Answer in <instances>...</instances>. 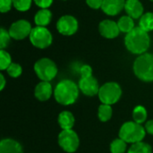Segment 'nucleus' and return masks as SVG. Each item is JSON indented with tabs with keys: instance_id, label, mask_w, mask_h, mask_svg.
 <instances>
[{
	"instance_id": "obj_1",
	"label": "nucleus",
	"mask_w": 153,
	"mask_h": 153,
	"mask_svg": "<svg viewBox=\"0 0 153 153\" xmlns=\"http://www.w3.org/2000/svg\"><path fill=\"white\" fill-rule=\"evenodd\" d=\"M150 43L151 39L148 32L141 27H134L125 38L126 47L133 54L143 55L149 48Z\"/></svg>"
},
{
	"instance_id": "obj_19",
	"label": "nucleus",
	"mask_w": 153,
	"mask_h": 153,
	"mask_svg": "<svg viewBox=\"0 0 153 153\" xmlns=\"http://www.w3.org/2000/svg\"><path fill=\"white\" fill-rule=\"evenodd\" d=\"M117 25L120 31L126 33H129L131 30L134 29V22L133 18H131L130 16H122L119 19Z\"/></svg>"
},
{
	"instance_id": "obj_31",
	"label": "nucleus",
	"mask_w": 153,
	"mask_h": 153,
	"mask_svg": "<svg viewBox=\"0 0 153 153\" xmlns=\"http://www.w3.org/2000/svg\"><path fill=\"white\" fill-rule=\"evenodd\" d=\"M87 4L93 9H99L102 6L103 0H86Z\"/></svg>"
},
{
	"instance_id": "obj_22",
	"label": "nucleus",
	"mask_w": 153,
	"mask_h": 153,
	"mask_svg": "<svg viewBox=\"0 0 153 153\" xmlns=\"http://www.w3.org/2000/svg\"><path fill=\"white\" fill-rule=\"evenodd\" d=\"M128 153H152V147L143 142H139L136 143H134L129 151Z\"/></svg>"
},
{
	"instance_id": "obj_21",
	"label": "nucleus",
	"mask_w": 153,
	"mask_h": 153,
	"mask_svg": "<svg viewBox=\"0 0 153 153\" xmlns=\"http://www.w3.org/2000/svg\"><path fill=\"white\" fill-rule=\"evenodd\" d=\"M98 116L100 121L107 122L112 117V108L110 105L102 104L99 107Z\"/></svg>"
},
{
	"instance_id": "obj_14",
	"label": "nucleus",
	"mask_w": 153,
	"mask_h": 153,
	"mask_svg": "<svg viewBox=\"0 0 153 153\" xmlns=\"http://www.w3.org/2000/svg\"><path fill=\"white\" fill-rule=\"evenodd\" d=\"M125 10L133 19H138L143 15V6L139 0H126Z\"/></svg>"
},
{
	"instance_id": "obj_15",
	"label": "nucleus",
	"mask_w": 153,
	"mask_h": 153,
	"mask_svg": "<svg viewBox=\"0 0 153 153\" xmlns=\"http://www.w3.org/2000/svg\"><path fill=\"white\" fill-rule=\"evenodd\" d=\"M35 97L41 101H46L48 99H50L52 95V86L48 82H39L34 91Z\"/></svg>"
},
{
	"instance_id": "obj_10",
	"label": "nucleus",
	"mask_w": 153,
	"mask_h": 153,
	"mask_svg": "<svg viewBox=\"0 0 153 153\" xmlns=\"http://www.w3.org/2000/svg\"><path fill=\"white\" fill-rule=\"evenodd\" d=\"M31 30V25L29 22H27L26 20H19L11 25L8 32L11 38L19 40L23 39L24 38L29 36Z\"/></svg>"
},
{
	"instance_id": "obj_23",
	"label": "nucleus",
	"mask_w": 153,
	"mask_h": 153,
	"mask_svg": "<svg viewBox=\"0 0 153 153\" xmlns=\"http://www.w3.org/2000/svg\"><path fill=\"white\" fill-rule=\"evenodd\" d=\"M133 117L134 122L138 124H143L147 118V111L146 108L143 106H137L134 108L133 112Z\"/></svg>"
},
{
	"instance_id": "obj_24",
	"label": "nucleus",
	"mask_w": 153,
	"mask_h": 153,
	"mask_svg": "<svg viewBox=\"0 0 153 153\" xmlns=\"http://www.w3.org/2000/svg\"><path fill=\"white\" fill-rule=\"evenodd\" d=\"M126 150V143L121 138L114 140L110 144L111 153H124Z\"/></svg>"
},
{
	"instance_id": "obj_6",
	"label": "nucleus",
	"mask_w": 153,
	"mask_h": 153,
	"mask_svg": "<svg viewBox=\"0 0 153 153\" xmlns=\"http://www.w3.org/2000/svg\"><path fill=\"white\" fill-rule=\"evenodd\" d=\"M34 71L41 81L50 82L56 77L57 74V67L49 58H41L35 63Z\"/></svg>"
},
{
	"instance_id": "obj_32",
	"label": "nucleus",
	"mask_w": 153,
	"mask_h": 153,
	"mask_svg": "<svg viewBox=\"0 0 153 153\" xmlns=\"http://www.w3.org/2000/svg\"><path fill=\"white\" fill-rule=\"evenodd\" d=\"M35 4L42 9H47L51 5L53 0H34Z\"/></svg>"
},
{
	"instance_id": "obj_27",
	"label": "nucleus",
	"mask_w": 153,
	"mask_h": 153,
	"mask_svg": "<svg viewBox=\"0 0 153 153\" xmlns=\"http://www.w3.org/2000/svg\"><path fill=\"white\" fill-rule=\"evenodd\" d=\"M31 4V0H13V5L18 11H27L30 9Z\"/></svg>"
},
{
	"instance_id": "obj_34",
	"label": "nucleus",
	"mask_w": 153,
	"mask_h": 153,
	"mask_svg": "<svg viewBox=\"0 0 153 153\" xmlns=\"http://www.w3.org/2000/svg\"><path fill=\"white\" fill-rule=\"evenodd\" d=\"M0 80H1V86H0V90L2 91L4 88V85H5V80H4V75L1 74H0Z\"/></svg>"
},
{
	"instance_id": "obj_7",
	"label": "nucleus",
	"mask_w": 153,
	"mask_h": 153,
	"mask_svg": "<svg viewBox=\"0 0 153 153\" xmlns=\"http://www.w3.org/2000/svg\"><path fill=\"white\" fill-rule=\"evenodd\" d=\"M30 39L34 47L43 49L51 45L52 35L47 28L37 26L32 29L30 34Z\"/></svg>"
},
{
	"instance_id": "obj_28",
	"label": "nucleus",
	"mask_w": 153,
	"mask_h": 153,
	"mask_svg": "<svg viewBox=\"0 0 153 153\" xmlns=\"http://www.w3.org/2000/svg\"><path fill=\"white\" fill-rule=\"evenodd\" d=\"M10 34L9 32H7V30H5L4 28H1L0 30V48L4 49L5 47H7V45L10 42Z\"/></svg>"
},
{
	"instance_id": "obj_3",
	"label": "nucleus",
	"mask_w": 153,
	"mask_h": 153,
	"mask_svg": "<svg viewBox=\"0 0 153 153\" xmlns=\"http://www.w3.org/2000/svg\"><path fill=\"white\" fill-rule=\"evenodd\" d=\"M134 74L143 82H153V54H143L134 63Z\"/></svg>"
},
{
	"instance_id": "obj_17",
	"label": "nucleus",
	"mask_w": 153,
	"mask_h": 153,
	"mask_svg": "<svg viewBox=\"0 0 153 153\" xmlns=\"http://www.w3.org/2000/svg\"><path fill=\"white\" fill-rule=\"evenodd\" d=\"M58 124L63 130H70L74 125V115L69 111H63L58 116Z\"/></svg>"
},
{
	"instance_id": "obj_9",
	"label": "nucleus",
	"mask_w": 153,
	"mask_h": 153,
	"mask_svg": "<svg viewBox=\"0 0 153 153\" xmlns=\"http://www.w3.org/2000/svg\"><path fill=\"white\" fill-rule=\"evenodd\" d=\"M57 30L65 36H71L78 30V22L72 15L62 16L56 23Z\"/></svg>"
},
{
	"instance_id": "obj_29",
	"label": "nucleus",
	"mask_w": 153,
	"mask_h": 153,
	"mask_svg": "<svg viewBox=\"0 0 153 153\" xmlns=\"http://www.w3.org/2000/svg\"><path fill=\"white\" fill-rule=\"evenodd\" d=\"M80 74L82 78H87L92 76V69L90 65H83L80 68Z\"/></svg>"
},
{
	"instance_id": "obj_2",
	"label": "nucleus",
	"mask_w": 153,
	"mask_h": 153,
	"mask_svg": "<svg viewBox=\"0 0 153 153\" xmlns=\"http://www.w3.org/2000/svg\"><path fill=\"white\" fill-rule=\"evenodd\" d=\"M54 96L59 104L64 106L72 105L79 97V88L74 82L63 80L56 86Z\"/></svg>"
},
{
	"instance_id": "obj_33",
	"label": "nucleus",
	"mask_w": 153,
	"mask_h": 153,
	"mask_svg": "<svg viewBox=\"0 0 153 153\" xmlns=\"http://www.w3.org/2000/svg\"><path fill=\"white\" fill-rule=\"evenodd\" d=\"M145 130L150 134L153 135V120H150L146 123L145 125Z\"/></svg>"
},
{
	"instance_id": "obj_5",
	"label": "nucleus",
	"mask_w": 153,
	"mask_h": 153,
	"mask_svg": "<svg viewBox=\"0 0 153 153\" xmlns=\"http://www.w3.org/2000/svg\"><path fill=\"white\" fill-rule=\"evenodd\" d=\"M98 95L102 104L111 106L119 100L122 95V90L117 82H107L100 88Z\"/></svg>"
},
{
	"instance_id": "obj_8",
	"label": "nucleus",
	"mask_w": 153,
	"mask_h": 153,
	"mask_svg": "<svg viewBox=\"0 0 153 153\" xmlns=\"http://www.w3.org/2000/svg\"><path fill=\"white\" fill-rule=\"evenodd\" d=\"M58 143L65 152L73 153L77 151L80 140L77 134L72 129L63 130L58 135Z\"/></svg>"
},
{
	"instance_id": "obj_20",
	"label": "nucleus",
	"mask_w": 153,
	"mask_h": 153,
	"mask_svg": "<svg viewBox=\"0 0 153 153\" xmlns=\"http://www.w3.org/2000/svg\"><path fill=\"white\" fill-rule=\"evenodd\" d=\"M140 27L145 31L153 30V13H144L140 19Z\"/></svg>"
},
{
	"instance_id": "obj_35",
	"label": "nucleus",
	"mask_w": 153,
	"mask_h": 153,
	"mask_svg": "<svg viewBox=\"0 0 153 153\" xmlns=\"http://www.w3.org/2000/svg\"><path fill=\"white\" fill-rule=\"evenodd\" d=\"M151 1H152V2H153V0H151Z\"/></svg>"
},
{
	"instance_id": "obj_12",
	"label": "nucleus",
	"mask_w": 153,
	"mask_h": 153,
	"mask_svg": "<svg viewBox=\"0 0 153 153\" xmlns=\"http://www.w3.org/2000/svg\"><path fill=\"white\" fill-rule=\"evenodd\" d=\"M99 30L100 34L107 39L117 38L120 32L118 25L117 22L111 20H104L100 23Z\"/></svg>"
},
{
	"instance_id": "obj_11",
	"label": "nucleus",
	"mask_w": 153,
	"mask_h": 153,
	"mask_svg": "<svg viewBox=\"0 0 153 153\" xmlns=\"http://www.w3.org/2000/svg\"><path fill=\"white\" fill-rule=\"evenodd\" d=\"M79 89L82 91V93L86 96H95L99 94L100 86L99 82L93 76L87 78H81L79 82Z\"/></svg>"
},
{
	"instance_id": "obj_25",
	"label": "nucleus",
	"mask_w": 153,
	"mask_h": 153,
	"mask_svg": "<svg viewBox=\"0 0 153 153\" xmlns=\"http://www.w3.org/2000/svg\"><path fill=\"white\" fill-rule=\"evenodd\" d=\"M12 64V59L10 55L4 49L0 50V69L6 70Z\"/></svg>"
},
{
	"instance_id": "obj_30",
	"label": "nucleus",
	"mask_w": 153,
	"mask_h": 153,
	"mask_svg": "<svg viewBox=\"0 0 153 153\" xmlns=\"http://www.w3.org/2000/svg\"><path fill=\"white\" fill-rule=\"evenodd\" d=\"M13 4V0H0V11L1 13L8 12Z\"/></svg>"
},
{
	"instance_id": "obj_4",
	"label": "nucleus",
	"mask_w": 153,
	"mask_h": 153,
	"mask_svg": "<svg viewBox=\"0 0 153 153\" xmlns=\"http://www.w3.org/2000/svg\"><path fill=\"white\" fill-rule=\"evenodd\" d=\"M146 130L141 124L136 122H126L125 123L119 131V138L124 140L126 143H136L142 142L145 137Z\"/></svg>"
},
{
	"instance_id": "obj_26",
	"label": "nucleus",
	"mask_w": 153,
	"mask_h": 153,
	"mask_svg": "<svg viewBox=\"0 0 153 153\" xmlns=\"http://www.w3.org/2000/svg\"><path fill=\"white\" fill-rule=\"evenodd\" d=\"M6 70H7L8 74L13 78L19 77L22 74V66L19 64H16V63H12Z\"/></svg>"
},
{
	"instance_id": "obj_13",
	"label": "nucleus",
	"mask_w": 153,
	"mask_h": 153,
	"mask_svg": "<svg viewBox=\"0 0 153 153\" xmlns=\"http://www.w3.org/2000/svg\"><path fill=\"white\" fill-rule=\"evenodd\" d=\"M125 0H103L101 9L108 15H117L125 8Z\"/></svg>"
},
{
	"instance_id": "obj_16",
	"label": "nucleus",
	"mask_w": 153,
	"mask_h": 153,
	"mask_svg": "<svg viewBox=\"0 0 153 153\" xmlns=\"http://www.w3.org/2000/svg\"><path fill=\"white\" fill-rule=\"evenodd\" d=\"M0 153H23L22 145L13 139H4L0 143Z\"/></svg>"
},
{
	"instance_id": "obj_18",
	"label": "nucleus",
	"mask_w": 153,
	"mask_h": 153,
	"mask_svg": "<svg viewBox=\"0 0 153 153\" xmlns=\"http://www.w3.org/2000/svg\"><path fill=\"white\" fill-rule=\"evenodd\" d=\"M51 12L48 9H41L39 10L35 17H34V21L35 23L38 26H41V27H45L46 25H48L50 22L51 20Z\"/></svg>"
}]
</instances>
